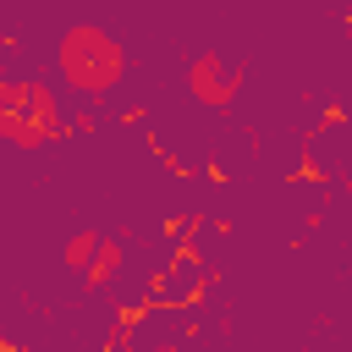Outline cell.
I'll list each match as a JSON object with an SVG mask.
<instances>
[{"label":"cell","mask_w":352,"mask_h":352,"mask_svg":"<svg viewBox=\"0 0 352 352\" xmlns=\"http://www.w3.org/2000/svg\"><path fill=\"white\" fill-rule=\"evenodd\" d=\"M236 82H242V66H231V60H220V55H198V60L187 66V88H192V99L209 104V110H226L231 94H236Z\"/></svg>","instance_id":"obj_3"},{"label":"cell","mask_w":352,"mask_h":352,"mask_svg":"<svg viewBox=\"0 0 352 352\" xmlns=\"http://www.w3.org/2000/svg\"><path fill=\"white\" fill-rule=\"evenodd\" d=\"M116 264H121V253H116V242H104V253H99V270H94V280H110V275H116Z\"/></svg>","instance_id":"obj_5"},{"label":"cell","mask_w":352,"mask_h":352,"mask_svg":"<svg viewBox=\"0 0 352 352\" xmlns=\"http://www.w3.org/2000/svg\"><path fill=\"white\" fill-rule=\"evenodd\" d=\"M60 126V110L50 99V88L38 82H0V143L16 148H38L50 143Z\"/></svg>","instance_id":"obj_2"},{"label":"cell","mask_w":352,"mask_h":352,"mask_svg":"<svg viewBox=\"0 0 352 352\" xmlns=\"http://www.w3.org/2000/svg\"><path fill=\"white\" fill-rule=\"evenodd\" d=\"M99 253H104V242H99L94 231H77V236L66 242V264H72L77 275H88V280H94V270H99Z\"/></svg>","instance_id":"obj_4"},{"label":"cell","mask_w":352,"mask_h":352,"mask_svg":"<svg viewBox=\"0 0 352 352\" xmlns=\"http://www.w3.org/2000/svg\"><path fill=\"white\" fill-rule=\"evenodd\" d=\"M60 72H66V82L77 88V94H104V88H116V77H121V44L104 33V28H94V22H77V28H66V38H60Z\"/></svg>","instance_id":"obj_1"}]
</instances>
